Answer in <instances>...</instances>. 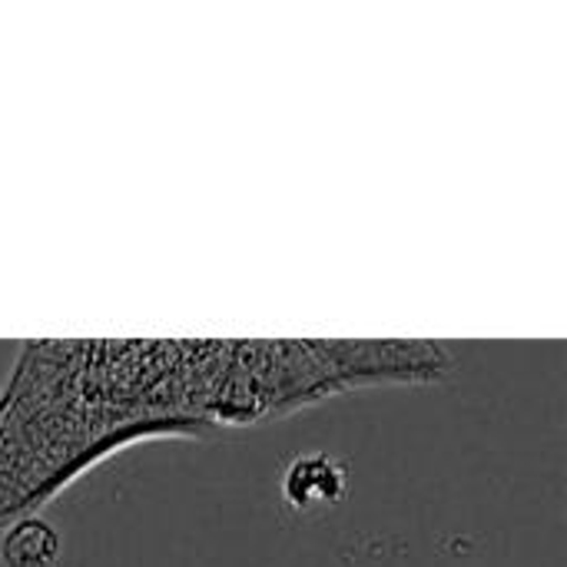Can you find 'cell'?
Masks as SVG:
<instances>
[{
    "label": "cell",
    "mask_w": 567,
    "mask_h": 567,
    "mask_svg": "<svg viewBox=\"0 0 567 567\" xmlns=\"http://www.w3.org/2000/svg\"><path fill=\"white\" fill-rule=\"evenodd\" d=\"M233 342H27L0 392V525L140 439L219 429Z\"/></svg>",
    "instance_id": "6da1fadb"
},
{
    "label": "cell",
    "mask_w": 567,
    "mask_h": 567,
    "mask_svg": "<svg viewBox=\"0 0 567 567\" xmlns=\"http://www.w3.org/2000/svg\"><path fill=\"white\" fill-rule=\"evenodd\" d=\"M346 485H349V472L336 455L309 452V455H299L286 468L282 502L299 515L322 512V508H332L346 498Z\"/></svg>",
    "instance_id": "7a4b0ae2"
},
{
    "label": "cell",
    "mask_w": 567,
    "mask_h": 567,
    "mask_svg": "<svg viewBox=\"0 0 567 567\" xmlns=\"http://www.w3.org/2000/svg\"><path fill=\"white\" fill-rule=\"evenodd\" d=\"M0 561L7 567H53L60 561V535L37 515L17 518L0 538Z\"/></svg>",
    "instance_id": "3957f363"
}]
</instances>
